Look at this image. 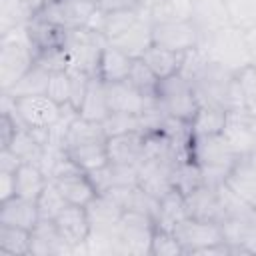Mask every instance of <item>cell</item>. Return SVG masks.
<instances>
[{"label":"cell","instance_id":"cell-1","mask_svg":"<svg viewBox=\"0 0 256 256\" xmlns=\"http://www.w3.org/2000/svg\"><path fill=\"white\" fill-rule=\"evenodd\" d=\"M194 94L200 106H218L228 110L244 108L242 92L238 84V76L216 66L214 62H206V66L190 80Z\"/></svg>","mask_w":256,"mask_h":256},{"label":"cell","instance_id":"cell-2","mask_svg":"<svg viewBox=\"0 0 256 256\" xmlns=\"http://www.w3.org/2000/svg\"><path fill=\"white\" fill-rule=\"evenodd\" d=\"M234 148L228 140L220 134H206V136H192L190 142V160H194L202 170V180L206 186L216 188L222 184L230 172V168L238 162Z\"/></svg>","mask_w":256,"mask_h":256},{"label":"cell","instance_id":"cell-3","mask_svg":"<svg viewBox=\"0 0 256 256\" xmlns=\"http://www.w3.org/2000/svg\"><path fill=\"white\" fill-rule=\"evenodd\" d=\"M198 46L202 48V52L206 54V58L210 62H214L216 66H220L232 74H238L244 68L252 66L244 30H240L232 24L226 28H220L208 36H202Z\"/></svg>","mask_w":256,"mask_h":256},{"label":"cell","instance_id":"cell-4","mask_svg":"<svg viewBox=\"0 0 256 256\" xmlns=\"http://www.w3.org/2000/svg\"><path fill=\"white\" fill-rule=\"evenodd\" d=\"M34 58L36 52L24 26L0 34V90L8 92L34 66Z\"/></svg>","mask_w":256,"mask_h":256},{"label":"cell","instance_id":"cell-5","mask_svg":"<svg viewBox=\"0 0 256 256\" xmlns=\"http://www.w3.org/2000/svg\"><path fill=\"white\" fill-rule=\"evenodd\" d=\"M108 40L84 26V28H74V30H64V40H62V48L70 60L72 68H78L90 76L98 74V62L102 56V50L106 48Z\"/></svg>","mask_w":256,"mask_h":256},{"label":"cell","instance_id":"cell-6","mask_svg":"<svg viewBox=\"0 0 256 256\" xmlns=\"http://www.w3.org/2000/svg\"><path fill=\"white\" fill-rule=\"evenodd\" d=\"M156 104L164 112V116L186 120V122H190L194 118V114L200 106L192 84L180 74L160 80L158 92H156Z\"/></svg>","mask_w":256,"mask_h":256},{"label":"cell","instance_id":"cell-7","mask_svg":"<svg viewBox=\"0 0 256 256\" xmlns=\"http://www.w3.org/2000/svg\"><path fill=\"white\" fill-rule=\"evenodd\" d=\"M154 230H156V222L150 216L142 212H134V210L124 212L118 224L120 254L122 256H150Z\"/></svg>","mask_w":256,"mask_h":256},{"label":"cell","instance_id":"cell-8","mask_svg":"<svg viewBox=\"0 0 256 256\" xmlns=\"http://www.w3.org/2000/svg\"><path fill=\"white\" fill-rule=\"evenodd\" d=\"M172 232L180 242L184 254H202L206 248L226 242L220 224L212 220H198L188 216L182 222H178Z\"/></svg>","mask_w":256,"mask_h":256},{"label":"cell","instance_id":"cell-9","mask_svg":"<svg viewBox=\"0 0 256 256\" xmlns=\"http://www.w3.org/2000/svg\"><path fill=\"white\" fill-rule=\"evenodd\" d=\"M96 10L98 6L92 0H46L38 14L62 30H74L90 26Z\"/></svg>","mask_w":256,"mask_h":256},{"label":"cell","instance_id":"cell-10","mask_svg":"<svg viewBox=\"0 0 256 256\" xmlns=\"http://www.w3.org/2000/svg\"><path fill=\"white\" fill-rule=\"evenodd\" d=\"M222 136L238 156H250L256 152V116L246 108L228 110Z\"/></svg>","mask_w":256,"mask_h":256},{"label":"cell","instance_id":"cell-11","mask_svg":"<svg viewBox=\"0 0 256 256\" xmlns=\"http://www.w3.org/2000/svg\"><path fill=\"white\" fill-rule=\"evenodd\" d=\"M12 100H14V108L18 112L20 120L28 128H50L62 116V106L56 104L46 94L20 96V98H12Z\"/></svg>","mask_w":256,"mask_h":256},{"label":"cell","instance_id":"cell-12","mask_svg":"<svg viewBox=\"0 0 256 256\" xmlns=\"http://www.w3.org/2000/svg\"><path fill=\"white\" fill-rule=\"evenodd\" d=\"M56 226L62 234V238L72 246V252H86V240L90 234V218L86 212V206L78 204H68L58 216H56Z\"/></svg>","mask_w":256,"mask_h":256},{"label":"cell","instance_id":"cell-13","mask_svg":"<svg viewBox=\"0 0 256 256\" xmlns=\"http://www.w3.org/2000/svg\"><path fill=\"white\" fill-rule=\"evenodd\" d=\"M72 246L62 238L54 220L40 218L30 230V256H72Z\"/></svg>","mask_w":256,"mask_h":256},{"label":"cell","instance_id":"cell-14","mask_svg":"<svg viewBox=\"0 0 256 256\" xmlns=\"http://www.w3.org/2000/svg\"><path fill=\"white\" fill-rule=\"evenodd\" d=\"M198 42H200V34L192 22L152 24V44L156 46L176 52H188L196 48Z\"/></svg>","mask_w":256,"mask_h":256},{"label":"cell","instance_id":"cell-15","mask_svg":"<svg viewBox=\"0 0 256 256\" xmlns=\"http://www.w3.org/2000/svg\"><path fill=\"white\" fill-rule=\"evenodd\" d=\"M190 22L198 30L200 38L230 26V14L226 8V2L224 0H192Z\"/></svg>","mask_w":256,"mask_h":256},{"label":"cell","instance_id":"cell-16","mask_svg":"<svg viewBox=\"0 0 256 256\" xmlns=\"http://www.w3.org/2000/svg\"><path fill=\"white\" fill-rule=\"evenodd\" d=\"M106 92H108V104H110L112 112L144 114L146 110L156 106V100H150V98L142 96L128 80L106 84Z\"/></svg>","mask_w":256,"mask_h":256},{"label":"cell","instance_id":"cell-17","mask_svg":"<svg viewBox=\"0 0 256 256\" xmlns=\"http://www.w3.org/2000/svg\"><path fill=\"white\" fill-rule=\"evenodd\" d=\"M108 44L116 46L130 58H140L152 46V20H150L148 8H144L142 16L136 20V24L132 28H128L122 36H118L116 40H112Z\"/></svg>","mask_w":256,"mask_h":256},{"label":"cell","instance_id":"cell-18","mask_svg":"<svg viewBox=\"0 0 256 256\" xmlns=\"http://www.w3.org/2000/svg\"><path fill=\"white\" fill-rule=\"evenodd\" d=\"M38 220H40L38 206H36V200L32 198H24L16 194L0 202V224H10V226L32 230Z\"/></svg>","mask_w":256,"mask_h":256},{"label":"cell","instance_id":"cell-19","mask_svg":"<svg viewBox=\"0 0 256 256\" xmlns=\"http://www.w3.org/2000/svg\"><path fill=\"white\" fill-rule=\"evenodd\" d=\"M248 206L256 210V164L248 158L242 156L238 162L230 168L226 180H224Z\"/></svg>","mask_w":256,"mask_h":256},{"label":"cell","instance_id":"cell-20","mask_svg":"<svg viewBox=\"0 0 256 256\" xmlns=\"http://www.w3.org/2000/svg\"><path fill=\"white\" fill-rule=\"evenodd\" d=\"M108 148V160L114 164H132L138 166L144 154V134L130 132V134H118L110 136L106 140Z\"/></svg>","mask_w":256,"mask_h":256},{"label":"cell","instance_id":"cell-21","mask_svg":"<svg viewBox=\"0 0 256 256\" xmlns=\"http://www.w3.org/2000/svg\"><path fill=\"white\" fill-rule=\"evenodd\" d=\"M186 208H188L190 218L212 220V222H218V224L222 220L218 194H216V188H212V186L202 184L196 190H192L190 194H186Z\"/></svg>","mask_w":256,"mask_h":256},{"label":"cell","instance_id":"cell-22","mask_svg":"<svg viewBox=\"0 0 256 256\" xmlns=\"http://www.w3.org/2000/svg\"><path fill=\"white\" fill-rule=\"evenodd\" d=\"M112 114L110 104H108V92H106V82L100 80L98 76L90 78L88 90L84 94V100L78 108V116L92 120V122H104Z\"/></svg>","mask_w":256,"mask_h":256},{"label":"cell","instance_id":"cell-23","mask_svg":"<svg viewBox=\"0 0 256 256\" xmlns=\"http://www.w3.org/2000/svg\"><path fill=\"white\" fill-rule=\"evenodd\" d=\"M86 212L90 218V230H114L124 214V210L106 194H96L86 204Z\"/></svg>","mask_w":256,"mask_h":256},{"label":"cell","instance_id":"cell-24","mask_svg":"<svg viewBox=\"0 0 256 256\" xmlns=\"http://www.w3.org/2000/svg\"><path fill=\"white\" fill-rule=\"evenodd\" d=\"M134 58H130L128 54H124L122 50H118L112 44H106V48L102 50L100 62H98V78L104 80L106 84L110 82H122L128 78L130 70H132Z\"/></svg>","mask_w":256,"mask_h":256},{"label":"cell","instance_id":"cell-25","mask_svg":"<svg viewBox=\"0 0 256 256\" xmlns=\"http://www.w3.org/2000/svg\"><path fill=\"white\" fill-rule=\"evenodd\" d=\"M26 34H28V40L34 48V52H42V50H48V48H56V46H62V40H64V30L58 28L56 24L48 22L44 16L40 14H34L28 22H26Z\"/></svg>","mask_w":256,"mask_h":256},{"label":"cell","instance_id":"cell-26","mask_svg":"<svg viewBox=\"0 0 256 256\" xmlns=\"http://www.w3.org/2000/svg\"><path fill=\"white\" fill-rule=\"evenodd\" d=\"M52 182L64 194L68 204L86 206L96 196V190H94V186H92V182H90V178H88V174L84 170H78V172L60 176V178H54Z\"/></svg>","mask_w":256,"mask_h":256},{"label":"cell","instance_id":"cell-27","mask_svg":"<svg viewBox=\"0 0 256 256\" xmlns=\"http://www.w3.org/2000/svg\"><path fill=\"white\" fill-rule=\"evenodd\" d=\"M140 58L162 80V78H168V76H174V74L180 72L184 52H176V50H168V48L152 44Z\"/></svg>","mask_w":256,"mask_h":256},{"label":"cell","instance_id":"cell-28","mask_svg":"<svg viewBox=\"0 0 256 256\" xmlns=\"http://www.w3.org/2000/svg\"><path fill=\"white\" fill-rule=\"evenodd\" d=\"M108 140V138H106ZM106 140H92V142H82V144H74L66 148V154L84 170H96L104 164H108V148H106Z\"/></svg>","mask_w":256,"mask_h":256},{"label":"cell","instance_id":"cell-29","mask_svg":"<svg viewBox=\"0 0 256 256\" xmlns=\"http://www.w3.org/2000/svg\"><path fill=\"white\" fill-rule=\"evenodd\" d=\"M184 218H188L186 196H184L182 192H178L176 188H172L168 194H164V196L160 198V208H158L156 226L172 232L174 226H176L178 222H182Z\"/></svg>","mask_w":256,"mask_h":256},{"label":"cell","instance_id":"cell-30","mask_svg":"<svg viewBox=\"0 0 256 256\" xmlns=\"http://www.w3.org/2000/svg\"><path fill=\"white\" fill-rule=\"evenodd\" d=\"M48 178L42 172L40 166L36 164H28L24 162L16 172H14V184H16V194L24 196V198H32L36 200L40 196V192L44 190Z\"/></svg>","mask_w":256,"mask_h":256},{"label":"cell","instance_id":"cell-31","mask_svg":"<svg viewBox=\"0 0 256 256\" xmlns=\"http://www.w3.org/2000/svg\"><path fill=\"white\" fill-rule=\"evenodd\" d=\"M10 150L16 152V156L22 160V162H28V164H36L40 166L42 162V154H44V146L42 142L38 140V136L34 134L32 128L28 126H20L18 132L14 134L10 146Z\"/></svg>","mask_w":256,"mask_h":256},{"label":"cell","instance_id":"cell-32","mask_svg":"<svg viewBox=\"0 0 256 256\" xmlns=\"http://www.w3.org/2000/svg\"><path fill=\"white\" fill-rule=\"evenodd\" d=\"M152 24H172V22H190L192 18V0H164L148 10Z\"/></svg>","mask_w":256,"mask_h":256},{"label":"cell","instance_id":"cell-33","mask_svg":"<svg viewBox=\"0 0 256 256\" xmlns=\"http://www.w3.org/2000/svg\"><path fill=\"white\" fill-rule=\"evenodd\" d=\"M226 110L218 106H198L194 118L190 120L192 136H206V134H220L224 128Z\"/></svg>","mask_w":256,"mask_h":256},{"label":"cell","instance_id":"cell-34","mask_svg":"<svg viewBox=\"0 0 256 256\" xmlns=\"http://www.w3.org/2000/svg\"><path fill=\"white\" fill-rule=\"evenodd\" d=\"M0 252L8 256L30 254V230L10 224H0Z\"/></svg>","mask_w":256,"mask_h":256},{"label":"cell","instance_id":"cell-35","mask_svg":"<svg viewBox=\"0 0 256 256\" xmlns=\"http://www.w3.org/2000/svg\"><path fill=\"white\" fill-rule=\"evenodd\" d=\"M50 82V72H46L42 66L34 64L10 90L8 94L12 98H20V96H34V94H46Z\"/></svg>","mask_w":256,"mask_h":256},{"label":"cell","instance_id":"cell-36","mask_svg":"<svg viewBox=\"0 0 256 256\" xmlns=\"http://www.w3.org/2000/svg\"><path fill=\"white\" fill-rule=\"evenodd\" d=\"M106 132L102 128V122H92V120H86L82 116H76L66 132V138H64V150L68 146H74V144H82V142H92V140H106Z\"/></svg>","mask_w":256,"mask_h":256},{"label":"cell","instance_id":"cell-37","mask_svg":"<svg viewBox=\"0 0 256 256\" xmlns=\"http://www.w3.org/2000/svg\"><path fill=\"white\" fill-rule=\"evenodd\" d=\"M34 12L22 0H0V34L26 26Z\"/></svg>","mask_w":256,"mask_h":256},{"label":"cell","instance_id":"cell-38","mask_svg":"<svg viewBox=\"0 0 256 256\" xmlns=\"http://www.w3.org/2000/svg\"><path fill=\"white\" fill-rule=\"evenodd\" d=\"M142 96L150 98V100H156V92H158V84H160V78L142 62V58H134V64H132V70L126 78Z\"/></svg>","mask_w":256,"mask_h":256},{"label":"cell","instance_id":"cell-39","mask_svg":"<svg viewBox=\"0 0 256 256\" xmlns=\"http://www.w3.org/2000/svg\"><path fill=\"white\" fill-rule=\"evenodd\" d=\"M36 206H38L40 218H44V220H56V216L68 206V200L58 190V186L52 180H48L46 186H44V190L36 198Z\"/></svg>","mask_w":256,"mask_h":256},{"label":"cell","instance_id":"cell-40","mask_svg":"<svg viewBox=\"0 0 256 256\" xmlns=\"http://www.w3.org/2000/svg\"><path fill=\"white\" fill-rule=\"evenodd\" d=\"M204 180H202V170L200 166L194 162V160H184L180 162L174 172H172V186L182 192L184 196L190 194L192 190H196L198 186H202Z\"/></svg>","mask_w":256,"mask_h":256},{"label":"cell","instance_id":"cell-41","mask_svg":"<svg viewBox=\"0 0 256 256\" xmlns=\"http://www.w3.org/2000/svg\"><path fill=\"white\" fill-rule=\"evenodd\" d=\"M228 14H230V24L248 30L250 26L256 24V0H224Z\"/></svg>","mask_w":256,"mask_h":256},{"label":"cell","instance_id":"cell-42","mask_svg":"<svg viewBox=\"0 0 256 256\" xmlns=\"http://www.w3.org/2000/svg\"><path fill=\"white\" fill-rule=\"evenodd\" d=\"M182 254H184V250H182L180 242L176 240L174 232L156 226L154 236H152L150 256H182Z\"/></svg>","mask_w":256,"mask_h":256},{"label":"cell","instance_id":"cell-43","mask_svg":"<svg viewBox=\"0 0 256 256\" xmlns=\"http://www.w3.org/2000/svg\"><path fill=\"white\" fill-rule=\"evenodd\" d=\"M34 64L42 66L46 72H64L70 68V60L64 52L62 46H56V48H48V50H42L36 54L34 58Z\"/></svg>","mask_w":256,"mask_h":256},{"label":"cell","instance_id":"cell-44","mask_svg":"<svg viewBox=\"0 0 256 256\" xmlns=\"http://www.w3.org/2000/svg\"><path fill=\"white\" fill-rule=\"evenodd\" d=\"M236 76L242 92V106L256 116V66H248Z\"/></svg>","mask_w":256,"mask_h":256},{"label":"cell","instance_id":"cell-45","mask_svg":"<svg viewBox=\"0 0 256 256\" xmlns=\"http://www.w3.org/2000/svg\"><path fill=\"white\" fill-rule=\"evenodd\" d=\"M70 92H72V88H70V74H68V70L52 72L48 88H46V96H50L56 104L64 106V104H70Z\"/></svg>","mask_w":256,"mask_h":256},{"label":"cell","instance_id":"cell-46","mask_svg":"<svg viewBox=\"0 0 256 256\" xmlns=\"http://www.w3.org/2000/svg\"><path fill=\"white\" fill-rule=\"evenodd\" d=\"M68 74H70V88H72V92H70V104L78 110L80 108V104H82V100H84V94H86V90H88V84H90V74H86V72H82V70H78V68H68Z\"/></svg>","mask_w":256,"mask_h":256},{"label":"cell","instance_id":"cell-47","mask_svg":"<svg viewBox=\"0 0 256 256\" xmlns=\"http://www.w3.org/2000/svg\"><path fill=\"white\" fill-rule=\"evenodd\" d=\"M24 162L10 148H0V172H16Z\"/></svg>","mask_w":256,"mask_h":256},{"label":"cell","instance_id":"cell-48","mask_svg":"<svg viewBox=\"0 0 256 256\" xmlns=\"http://www.w3.org/2000/svg\"><path fill=\"white\" fill-rule=\"evenodd\" d=\"M96 6L102 12L128 10V8H140V0H96Z\"/></svg>","mask_w":256,"mask_h":256},{"label":"cell","instance_id":"cell-49","mask_svg":"<svg viewBox=\"0 0 256 256\" xmlns=\"http://www.w3.org/2000/svg\"><path fill=\"white\" fill-rule=\"evenodd\" d=\"M16 196V184L12 172H0V202Z\"/></svg>","mask_w":256,"mask_h":256},{"label":"cell","instance_id":"cell-50","mask_svg":"<svg viewBox=\"0 0 256 256\" xmlns=\"http://www.w3.org/2000/svg\"><path fill=\"white\" fill-rule=\"evenodd\" d=\"M244 36H246V44H248L250 62H252V66H256V24L250 26L248 30H244Z\"/></svg>","mask_w":256,"mask_h":256},{"label":"cell","instance_id":"cell-51","mask_svg":"<svg viewBox=\"0 0 256 256\" xmlns=\"http://www.w3.org/2000/svg\"><path fill=\"white\" fill-rule=\"evenodd\" d=\"M22 2H24V4L34 12V14H38V12L42 10V6L46 4V0H22Z\"/></svg>","mask_w":256,"mask_h":256},{"label":"cell","instance_id":"cell-52","mask_svg":"<svg viewBox=\"0 0 256 256\" xmlns=\"http://www.w3.org/2000/svg\"><path fill=\"white\" fill-rule=\"evenodd\" d=\"M160 2H164V0H140V6L142 8H152V6H156V4H160Z\"/></svg>","mask_w":256,"mask_h":256},{"label":"cell","instance_id":"cell-53","mask_svg":"<svg viewBox=\"0 0 256 256\" xmlns=\"http://www.w3.org/2000/svg\"><path fill=\"white\" fill-rule=\"evenodd\" d=\"M248 158H250V160H252V162H254V164H256V152H252V154H250V156H248Z\"/></svg>","mask_w":256,"mask_h":256},{"label":"cell","instance_id":"cell-54","mask_svg":"<svg viewBox=\"0 0 256 256\" xmlns=\"http://www.w3.org/2000/svg\"><path fill=\"white\" fill-rule=\"evenodd\" d=\"M92 2H96V0H92Z\"/></svg>","mask_w":256,"mask_h":256}]
</instances>
